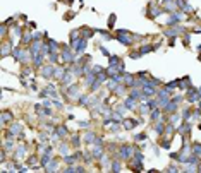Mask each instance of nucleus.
I'll return each instance as SVG.
<instances>
[{
    "instance_id": "obj_1",
    "label": "nucleus",
    "mask_w": 201,
    "mask_h": 173,
    "mask_svg": "<svg viewBox=\"0 0 201 173\" xmlns=\"http://www.w3.org/2000/svg\"><path fill=\"white\" fill-rule=\"evenodd\" d=\"M163 7L162 5H158L156 4V0H150L148 4H146V12H145V15L148 19H151V21H155L158 15H162L163 14Z\"/></svg>"
},
{
    "instance_id": "obj_2",
    "label": "nucleus",
    "mask_w": 201,
    "mask_h": 173,
    "mask_svg": "<svg viewBox=\"0 0 201 173\" xmlns=\"http://www.w3.org/2000/svg\"><path fill=\"white\" fill-rule=\"evenodd\" d=\"M134 149H136V146L122 144V146H119V149H117V154H119L124 161H129V159L132 158V154H134Z\"/></svg>"
},
{
    "instance_id": "obj_3",
    "label": "nucleus",
    "mask_w": 201,
    "mask_h": 173,
    "mask_svg": "<svg viewBox=\"0 0 201 173\" xmlns=\"http://www.w3.org/2000/svg\"><path fill=\"white\" fill-rule=\"evenodd\" d=\"M83 141H84L86 144H89V146H91V144H105L103 142V137L98 136L96 132H91V130H88V132L83 136Z\"/></svg>"
},
{
    "instance_id": "obj_4",
    "label": "nucleus",
    "mask_w": 201,
    "mask_h": 173,
    "mask_svg": "<svg viewBox=\"0 0 201 173\" xmlns=\"http://www.w3.org/2000/svg\"><path fill=\"white\" fill-rule=\"evenodd\" d=\"M184 96H186V101H187V103H191V105H193V103H198V101H199L198 88H194L193 84H191L189 88L186 89V94H184Z\"/></svg>"
},
{
    "instance_id": "obj_5",
    "label": "nucleus",
    "mask_w": 201,
    "mask_h": 173,
    "mask_svg": "<svg viewBox=\"0 0 201 173\" xmlns=\"http://www.w3.org/2000/svg\"><path fill=\"white\" fill-rule=\"evenodd\" d=\"M65 94L72 100H78L79 96H81V88H79V82H72L71 86H67L65 88Z\"/></svg>"
},
{
    "instance_id": "obj_6",
    "label": "nucleus",
    "mask_w": 201,
    "mask_h": 173,
    "mask_svg": "<svg viewBox=\"0 0 201 173\" xmlns=\"http://www.w3.org/2000/svg\"><path fill=\"white\" fill-rule=\"evenodd\" d=\"M86 46H88V40L81 36L74 45H72V50H74L76 55H83V53H86Z\"/></svg>"
},
{
    "instance_id": "obj_7",
    "label": "nucleus",
    "mask_w": 201,
    "mask_h": 173,
    "mask_svg": "<svg viewBox=\"0 0 201 173\" xmlns=\"http://www.w3.org/2000/svg\"><path fill=\"white\" fill-rule=\"evenodd\" d=\"M53 72H55V65L53 63H45L40 69V76L43 79H53Z\"/></svg>"
},
{
    "instance_id": "obj_8",
    "label": "nucleus",
    "mask_w": 201,
    "mask_h": 173,
    "mask_svg": "<svg viewBox=\"0 0 201 173\" xmlns=\"http://www.w3.org/2000/svg\"><path fill=\"white\" fill-rule=\"evenodd\" d=\"M45 53L43 52H38V53H33V60H31V65L34 67L36 70H40L41 67L45 65Z\"/></svg>"
},
{
    "instance_id": "obj_9",
    "label": "nucleus",
    "mask_w": 201,
    "mask_h": 173,
    "mask_svg": "<svg viewBox=\"0 0 201 173\" xmlns=\"http://www.w3.org/2000/svg\"><path fill=\"white\" fill-rule=\"evenodd\" d=\"M0 122H2V127L7 125V123H12L14 122V111L9 110V108H4L0 113Z\"/></svg>"
},
{
    "instance_id": "obj_10",
    "label": "nucleus",
    "mask_w": 201,
    "mask_h": 173,
    "mask_svg": "<svg viewBox=\"0 0 201 173\" xmlns=\"http://www.w3.org/2000/svg\"><path fill=\"white\" fill-rule=\"evenodd\" d=\"M138 125H141V118H124L122 120V127L124 130H134Z\"/></svg>"
},
{
    "instance_id": "obj_11",
    "label": "nucleus",
    "mask_w": 201,
    "mask_h": 173,
    "mask_svg": "<svg viewBox=\"0 0 201 173\" xmlns=\"http://www.w3.org/2000/svg\"><path fill=\"white\" fill-rule=\"evenodd\" d=\"M79 33H81L83 38L91 40L95 34H98V29H96V28H89V26H81V28H79Z\"/></svg>"
},
{
    "instance_id": "obj_12",
    "label": "nucleus",
    "mask_w": 201,
    "mask_h": 173,
    "mask_svg": "<svg viewBox=\"0 0 201 173\" xmlns=\"http://www.w3.org/2000/svg\"><path fill=\"white\" fill-rule=\"evenodd\" d=\"M74 79H78V77H76L74 74H72V70H71V69H67L65 76H64V77L60 79V86H62V88H67V86H71L72 82H76Z\"/></svg>"
},
{
    "instance_id": "obj_13",
    "label": "nucleus",
    "mask_w": 201,
    "mask_h": 173,
    "mask_svg": "<svg viewBox=\"0 0 201 173\" xmlns=\"http://www.w3.org/2000/svg\"><path fill=\"white\" fill-rule=\"evenodd\" d=\"M53 134H55V136H59L60 139L64 141L67 136H69V129H67V125L60 123V125H55V129H53Z\"/></svg>"
},
{
    "instance_id": "obj_14",
    "label": "nucleus",
    "mask_w": 201,
    "mask_h": 173,
    "mask_svg": "<svg viewBox=\"0 0 201 173\" xmlns=\"http://www.w3.org/2000/svg\"><path fill=\"white\" fill-rule=\"evenodd\" d=\"M28 154V144H21V146H17V149L14 151V158L16 159H21V158H26Z\"/></svg>"
},
{
    "instance_id": "obj_15",
    "label": "nucleus",
    "mask_w": 201,
    "mask_h": 173,
    "mask_svg": "<svg viewBox=\"0 0 201 173\" xmlns=\"http://www.w3.org/2000/svg\"><path fill=\"white\" fill-rule=\"evenodd\" d=\"M89 98L91 96L88 94V93H81V96H79L78 100V106H83V108H89Z\"/></svg>"
},
{
    "instance_id": "obj_16",
    "label": "nucleus",
    "mask_w": 201,
    "mask_h": 173,
    "mask_svg": "<svg viewBox=\"0 0 201 173\" xmlns=\"http://www.w3.org/2000/svg\"><path fill=\"white\" fill-rule=\"evenodd\" d=\"M34 41V38H33V33L31 31H24V34H22V38H21V45L22 46H29L31 43Z\"/></svg>"
},
{
    "instance_id": "obj_17",
    "label": "nucleus",
    "mask_w": 201,
    "mask_h": 173,
    "mask_svg": "<svg viewBox=\"0 0 201 173\" xmlns=\"http://www.w3.org/2000/svg\"><path fill=\"white\" fill-rule=\"evenodd\" d=\"M9 130H11L14 136H19L21 132H24V125H22L21 122H12L11 127H9Z\"/></svg>"
},
{
    "instance_id": "obj_18",
    "label": "nucleus",
    "mask_w": 201,
    "mask_h": 173,
    "mask_svg": "<svg viewBox=\"0 0 201 173\" xmlns=\"http://www.w3.org/2000/svg\"><path fill=\"white\" fill-rule=\"evenodd\" d=\"M162 110H163V113H165V115H170V113H175V111L179 110V105H177V103H174V101L170 100L163 108H162Z\"/></svg>"
},
{
    "instance_id": "obj_19",
    "label": "nucleus",
    "mask_w": 201,
    "mask_h": 173,
    "mask_svg": "<svg viewBox=\"0 0 201 173\" xmlns=\"http://www.w3.org/2000/svg\"><path fill=\"white\" fill-rule=\"evenodd\" d=\"M162 111H163V110H162L160 106H156V108H153V110L150 111V115H148V117H150V120H151L153 123H155L156 120H160V118H162Z\"/></svg>"
},
{
    "instance_id": "obj_20",
    "label": "nucleus",
    "mask_w": 201,
    "mask_h": 173,
    "mask_svg": "<svg viewBox=\"0 0 201 173\" xmlns=\"http://www.w3.org/2000/svg\"><path fill=\"white\" fill-rule=\"evenodd\" d=\"M138 100H134V98H131V96H126V100H124V106L127 108V110H134V108H138Z\"/></svg>"
},
{
    "instance_id": "obj_21",
    "label": "nucleus",
    "mask_w": 201,
    "mask_h": 173,
    "mask_svg": "<svg viewBox=\"0 0 201 173\" xmlns=\"http://www.w3.org/2000/svg\"><path fill=\"white\" fill-rule=\"evenodd\" d=\"M98 34L101 36V41H112V40H115V34H112L110 29H98Z\"/></svg>"
},
{
    "instance_id": "obj_22",
    "label": "nucleus",
    "mask_w": 201,
    "mask_h": 173,
    "mask_svg": "<svg viewBox=\"0 0 201 173\" xmlns=\"http://www.w3.org/2000/svg\"><path fill=\"white\" fill-rule=\"evenodd\" d=\"M59 153H60L62 156L71 154V142H60V146H59Z\"/></svg>"
},
{
    "instance_id": "obj_23",
    "label": "nucleus",
    "mask_w": 201,
    "mask_h": 173,
    "mask_svg": "<svg viewBox=\"0 0 201 173\" xmlns=\"http://www.w3.org/2000/svg\"><path fill=\"white\" fill-rule=\"evenodd\" d=\"M120 62H124V60H122V57H119V55H114V53H112V55L108 57V65L119 67V65H120Z\"/></svg>"
},
{
    "instance_id": "obj_24",
    "label": "nucleus",
    "mask_w": 201,
    "mask_h": 173,
    "mask_svg": "<svg viewBox=\"0 0 201 173\" xmlns=\"http://www.w3.org/2000/svg\"><path fill=\"white\" fill-rule=\"evenodd\" d=\"M139 52H141V55H148V53L155 52V48H153V45L145 43V45H141V46H139Z\"/></svg>"
},
{
    "instance_id": "obj_25",
    "label": "nucleus",
    "mask_w": 201,
    "mask_h": 173,
    "mask_svg": "<svg viewBox=\"0 0 201 173\" xmlns=\"http://www.w3.org/2000/svg\"><path fill=\"white\" fill-rule=\"evenodd\" d=\"M57 170H59V161H57L55 158H53V159H52V161H50L47 166H45V171H48V173L57 171Z\"/></svg>"
},
{
    "instance_id": "obj_26",
    "label": "nucleus",
    "mask_w": 201,
    "mask_h": 173,
    "mask_svg": "<svg viewBox=\"0 0 201 173\" xmlns=\"http://www.w3.org/2000/svg\"><path fill=\"white\" fill-rule=\"evenodd\" d=\"M191 151H193V154H196V156L201 158V142H198V141L191 142Z\"/></svg>"
},
{
    "instance_id": "obj_27",
    "label": "nucleus",
    "mask_w": 201,
    "mask_h": 173,
    "mask_svg": "<svg viewBox=\"0 0 201 173\" xmlns=\"http://www.w3.org/2000/svg\"><path fill=\"white\" fill-rule=\"evenodd\" d=\"M110 171H122V161L120 159H114L112 161V165H110Z\"/></svg>"
},
{
    "instance_id": "obj_28",
    "label": "nucleus",
    "mask_w": 201,
    "mask_h": 173,
    "mask_svg": "<svg viewBox=\"0 0 201 173\" xmlns=\"http://www.w3.org/2000/svg\"><path fill=\"white\" fill-rule=\"evenodd\" d=\"M127 89H129V88H127V86L122 82V84H119V86H117V88H115V91L112 93V94H115V96H122V94H126V91H127Z\"/></svg>"
},
{
    "instance_id": "obj_29",
    "label": "nucleus",
    "mask_w": 201,
    "mask_h": 173,
    "mask_svg": "<svg viewBox=\"0 0 201 173\" xmlns=\"http://www.w3.org/2000/svg\"><path fill=\"white\" fill-rule=\"evenodd\" d=\"M115 21H117V14L112 12V14L108 15V21H107V28H108V29H114V28H115Z\"/></svg>"
},
{
    "instance_id": "obj_30",
    "label": "nucleus",
    "mask_w": 201,
    "mask_h": 173,
    "mask_svg": "<svg viewBox=\"0 0 201 173\" xmlns=\"http://www.w3.org/2000/svg\"><path fill=\"white\" fill-rule=\"evenodd\" d=\"M69 142H71L72 147H76V149H78L79 144H81V136H78V134H72V136H71V141H69Z\"/></svg>"
},
{
    "instance_id": "obj_31",
    "label": "nucleus",
    "mask_w": 201,
    "mask_h": 173,
    "mask_svg": "<svg viewBox=\"0 0 201 173\" xmlns=\"http://www.w3.org/2000/svg\"><path fill=\"white\" fill-rule=\"evenodd\" d=\"M181 115H182L184 120H191V115H193V108H191V106H184L182 111H181Z\"/></svg>"
},
{
    "instance_id": "obj_32",
    "label": "nucleus",
    "mask_w": 201,
    "mask_h": 173,
    "mask_svg": "<svg viewBox=\"0 0 201 173\" xmlns=\"http://www.w3.org/2000/svg\"><path fill=\"white\" fill-rule=\"evenodd\" d=\"M134 142H143V141H148V134L146 132H139V134H134L132 136Z\"/></svg>"
},
{
    "instance_id": "obj_33",
    "label": "nucleus",
    "mask_w": 201,
    "mask_h": 173,
    "mask_svg": "<svg viewBox=\"0 0 201 173\" xmlns=\"http://www.w3.org/2000/svg\"><path fill=\"white\" fill-rule=\"evenodd\" d=\"M79 159L76 158V154H67V156H64V163L65 165H74V163H78Z\"/></svg>"
},
{
    "instance_id": "obj_34",
    "label": "nucleus",
    "mask_w": 201,
    "mask_h": 173,
    "mask_svg": "<svg viewBox=\"0 0 201 173\" xmlns=\"http://www.w3.org/2000/svg\"><path fill=\"white\" fill-rule=\"evenodd\" d=\"M16 146L14 139H4V149H7V151H12Z\"/></svg>"
},
{
    "instance_id": "obj_35",
    "label": "nucleus",
    "mask_w": 201,
    "mask_h": 173,
    "mask_svg": "<svg viewBox=\"0 0 201 173\" xmlns=\"http://www.w3.org/2000/svg\"><path fill=\"white\" fill-rule=\"evenodd\" d=\"M76 15H78V12H76V11H69V12H65V14L62 15V19H64V21H72Z\"/></svg>"
},
{
    "instance_id": "obj_36",
    "label": "nucleus",
    "mask_w": 201,
    "mask_h": 173,
    "mask_svg": "<svg viewBox=\"0 0 201 173\" xmlns=\"http://www.w3.org/2000/svg\"><path fill=\"white\" fill-rule=\"evenodd\" d=\"M129 57H131V58H132V60H138V58H141V52H139V48H138V50H131V52H129Z\"/></svg>"
},
{
    "instance_id": "obj_37",
    "label": "nucleus",
    "mask_w": 201,
    "mask_h": 173,
    "mask_svg": "<svg viewBox=\"0 0 201 173\" xmlns=\"http://www.w3.org/2000/svg\"><path fill=\"white\" fill-rule=\"evenodd\" d=\"M78 127L79 129H89L91 127V122L89 120H78Z\"/></svg>"
},
{
    "instance_id": "obj_38",
    "label": "nucleus",
    "mask_w": 201,
    "mask_h": 173,
    "mask_svg": "<svg viewBox=\"0 0 201 173\" xmlns=\"http://www.w3.org/2000/svg\"><path fill=\"white\" fill-rule=\"evenodd\" d=\"M36 161H40V156H36V154H34V156H29V158L26 159V165H28V166H33V165H36Z\"/></svg>"
},
{
    "instance_id": "obj_39",
    "label": "nucleus",
    "mask_w": 201,
    "mask_h": 173,
    "mask_svg": "<svg viewBox=\"0 0 201 173\" xmlns=\"http://www.w3.org/2000/svg\"><path fill=\"white\" fill-rule=\"evenodd\" d=\"M52 105L55 110H64V103L59 100V98H55V100H52Z\"/></svg>"
},
{
    "instance_id": "obj_40",
    "label": "nucleus",
    "mask_w": 201,
    "mask_h": 173,
    "mask_svg": "<svg viewBox=\"0 0 201 173\" xmlns=\"http://www.w3.org/2000/svg\"><path fill=\"white\" fill-rule=\"evenodd\" d=\"M198 120H201V111L198 110H193V115H191V122H198Z\"/></svg>"
},
{
    "instance_id": "obj_41",
    "label": "nucleus",
    "mask_w": 201,
    "mask_h": 173,
    "mask_svg": "<svg viewBox=\"0 0 201 173\" xmlns=\"http://www.w3.org/2000/svg\"><path fill=\"white\" fill-rule=\"evenodd\" d=\"M181 38H182V45H184V46L189 48V46H191V43H189V38H191V36H189V33H184Z\"/></svg>"
},
{
    "instance_id": "obj_42",
    "label": "nucleus",
    "mask_w": 201,
    "mask_h": 173,
    "mask_svg": "<svg viewBox=\"0 0 201 173\" xmlns=\"http://www.w3.org/2000/svg\"><path fill=\"white\" fill-rule=\"evenodd\" d=\"M98 48H100V52H101V55H103V57H107V58H108V57L112 55V53L108 52V48L105 46V45H100V46H98Z\"/></svg>"
},
{
    "instance_id": "obj_43",
    "label": "nucleus",
    "mask_w": 201,
    "mask_h": 173,
    "mask_svg": "<svg viewBox=\"0 0 201 173\" xmlns=\"http://www.w3.org/2000/svg\"><path fill=\"white\" fill-rule=\"evenodd\" d=\"M168 156H170L172 161H175V159L179 161V158H181V151H170V154H168Z\"/></svg>"
},
{
    "instance_id": "obj_44",
    "label": "nucleus",
    "mask_w": 201,
    "mask_h": 173,
    "mask_svg": "<svg viewBox=\"0 0 201 173\" xmlns=\"http://www.w3.org/2000/svg\"><path fill=\"white\" fill-rule=\"evenodd\" d=\"M136 77L145 79V77H150V74H148V70H139V72H136Z\"/></svg>"
},
{
    "instance_id": "obj_45",
    "label": "nucleus",
    "mask_w": 201,
    "mask_h": 173,
    "mask_svg": "<svg viewBox=\"0 0 201 173\" xmlns=\"http://www.w3.org/2000/svg\"><path fill=\"white\" fill-rule=\"evenodd\" d=\"M103 70H105V67L98 65V63H95V65H93V74H96V76H98L100 72H103Z\"/></svg>"
},
{
    "instance_id": "obj_46",
    "label": "nucleus",
    "mask_w": 201,
    "mask_h": 173,
    "mask_svg": "<svg viewBox=\"0 0 201 173\" xmlns=\"http://www.w3.org/2000/svg\"><path fill=\"white\" fill-rule=\"evenodd\" d=\"M40 141L43 144H47V142H48V134H47V132H40Z\"/></svg>"
},
{
    "instance_id": "obj_47",
    "label": "nucleus",
    "mask_w": 201,
    "mask_h": 173,
    "mask_svg": "<svg viewBox=\"0 0 201 173\" xmlns=\"http://www.w3.org/2000/svg\"><path fill=\"white\" fill-rule=\"evenodd\" d=\"M175 43H177V36H174V38H168V46H175Z\"/></svg>"
},
{
    "instance_id": "obj_48",
    "label": "nucleus",
    "mask_w": 201,
    "mask_h": 173,
    "mask_svg": "<svg viewBox=\"0 0 201 173\" xmlns=\"http://www.w3.org/2000/svg\"><path fill=\"white\" fill-rule=\"evenodd\" d=\"M165 171H172V173H177L179 171V168L177 166H174V165H170L168 168H165Z\"/></svg>"
},
{
    "instance_id": "obj_49",
    "label": "nucleus",
    "mask_w": 201,
    "mask_h": 173,
    "mask_svg": "<svg viewBox=\"0 0 201 173\" xmlns=\"http://www.w3.org/2000/svg\"><path fill=\"white\" fill-rule=\"evenodd\" d=\"M160 149H162L160 146H155V147H153V154H155V156H160Z\"/></svg>"
},
{
    "instance_id": "obj_50",
    "label": "nucleus",
    "mask_w": 201,
    "mask_h": 173,
    "mask_svg": "<svg viewBox=\"0 0 201 173\" xmlns=\"http://www.w3.org/2000/svg\"><path fill=\"white\" fill-rule=\"evenodd\" d=\"M28 26H29V29H34V28H36V22L31 21V22H28Z\"/></svg>"
},
{
    "instance_id": "obj_51",
    "label": "nucleus",
    "mask_w": 201,
    "mask_h": 173,
    "mask_svg": "<svg viewBox=\"0 0 201 173\" xmlns=\"http://www.w3.org/2000/svg\"><path fill=\"white\" fill-rule=\"evenodd\" d=\"M76 171H86V168H84V166H81V165H79V166H76Z\"/></svg>"
},
{
    "instance_id": "obj_52",
    "label": "nucleus",
    "mask_w": 201,
    "mask_h": 173,
    "mask_svg": "<svg viewBox=\"0 0 201 173\" xmlns=\"http://www.w3.org/2000/svg\"><path fill=\"white\" fill-rule=\"evenodd\" d=\"M62 2H64V4H65V5H71L72 2H74V0H62Z\"/></svg>"
},
{
    "instance_id": "obj_53",
    "label": "nucleus",
    "mask_w": 201,
    "mask_h": 173,
    "mask_svg": "<svg viewBox=\"0 0 201 173\" xmlns=\"http://www.w3.org/2000/svg\"><path fill=\"white\" fill-rule=\"evenodd\" d=\"M198 110H199V111H201V100H199V101H198Z\"/></svg>"
},
{
    "instance_id": "obj_54",
    "label": "nucleus",
    "mask_w": 201,
    "mask_h": 173,
    "mask_svg": "<svg viewBox=\"0 0 201 173\" xmlns=\"http://www.w3.org/2000/svg\"><path fill=\"white\" fill-rule=\"evenodd\" d=\"M198 94H199V100H201V86L198 88Z\"/></svg>"
},
{
    "instance_id": "obj_55",
    "label": "nucleus",
    "mask_w": 201,
    "mask_h": 173,
    "mask_svg": "<svg viewBox=\"0 0 201 173\" xmlns=\"http://www.w3.org/2000/svg\"><path fill=\"white\" fill-rule=\"evenodd\" d=\"M196 50H198V52L201 53V45H198V46H196Z\"/></svg>"
},
{
    "instance_id": "obj_56",
    "label": "nucleus",
    "mask_w": 201,
    "mask_h": 173,
    "mask_svg": "<svg viewBox=\"0 0 201 173\" xmlns=\"http://www.w3.org/2000/svg\"><path fill=\"white\" fill-rule=\"evenodd\" d=\"M198 60H199V62H201V53H199V55H198Z\"/></svg>"
}]
</instances>
